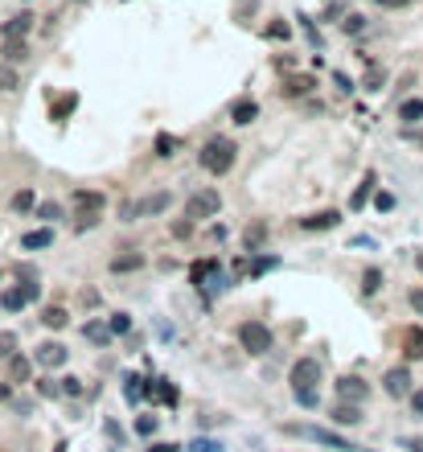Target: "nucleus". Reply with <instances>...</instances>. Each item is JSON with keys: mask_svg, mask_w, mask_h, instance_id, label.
<instances>
[{"mask_svg": "<svg viewBox=\"0 0 423 452\" xmlns=\"http://www.w3.org/2000/svg\"><path fill=\"white\" fill-rule=\"evenodd\" d=\"M238 346H242L247 354L263 358V354H272L276 337H272V329H267L263 321H242V325H238Z\"/></svg>", "mask_w": 423, "mask_h": 452, "instance_id": "7ed1b4c3", "label": "nucleus"}, {"mask_svg": "<svg viewBox=\"0 0 423 452\" xmlns=\"http://www.w3.org/2000/svg\"><path fill=\"white\" fill-rule=\"evenodd\" d=\"M333 87L341 90V95H349V90H354V83H349V74H341V70H333Z\"/></svg>", "mask_w": 423, "mask_h": 452, "instance_id": "3c124183", "label": "nucleus"}, {"mask_svg": "<svg viewBox=\"0 0 423 452\" xmlns=\"http://www.w3.org/2000/svg\"><path fill=\"white\" fill-rule=\"evenodd\" d=\"M189 452H222V444H218V440H197Z\"/></svg>", "mask_w": 423, "mask_h": 452, "instance_id": "864d4df0", "label": "nucleus"}, {"mask_svg": "<svg viewBox=\"0 0 423 452\" xmlns=\"http://www.w3.org/2000/svg\"><path fill=\"white\" fill-rule=\"evenodd\" d=\"M17 354V333H0V358H13Z\"/></svg>", "mask_w": 423, "mask_h": 452, "instance_id": "de8ad7c7", "label": "nucleus"}, {"mask_svg": "<svg viewBox=\"0 0 423 452\" xmlns=\"http://www.w3.org/2000/svg\"><path fill=\"white\" fill-rule=\"evenodd\" d=\"M263 33H267L272 42H288V38H292V25H288V21H272Z\"/></svg>", "mask_w": 423, "mask_h": 452, "instance_id": "f704fd0d", "label": "nucleus"}, {"mask_svg": "<svg viewBox=\"0 0 423 452\" xmlns=\"http://www.w3.org/2000/svg\"><path fill=\"white\" fill-rule=\"evenodd\" d=\"M313 87H317V79H313V74H292V79H283V95H288V99L308 95Z\"/></svg>", "mask_w": 423, "mask_h": 452, "instance_id": "5701e85b", "label": "nucleus"}, {"mask_svg": "<svg viewBox=\"0 0 423 452\" xmlns=\"http://www.w3.org/2000/svg\"><path fill=\"white\" fill-rule=\"evenodd\" d=\"M218 210H222V197H218V189H197V193H189V202H185V218H189V223L214 218Z\"/></svg>", "mask_w": 423, "mask_h": 452, "instance_id": "423d86ee", "label": "nucleus"}, {"mask_svg": "<svg viewBox=\"0 0 423 452\" xmlns=\"http://www.w3.org/2000/svg\"><path fill=\"white\" fill-rule=\"evenodd\" d=\"M156 428H160V419H156V415H140V419H136V432H140V436H152Z\"/></svg>", "mask_w": 423, "mask_h": 452, "instance_id": "a18cd8bd", "label": "nucleus"}, {"mask_svg": "<svg viewBox=\"0 0 423 452\" xmlns=\"http://www.w3.org/2000/svg\"><path fill=\"white\" fill-rule=\"evenodd\" d=\"M317 382H321V362L317 358H300L296 366H292V395L317 391Z\"/></svg>", "mask_w": 423, "mask_h": 452, "instance_id": "6e6552de", "label": "nucleus"}, {"mask_svg": "<svg viewBox=\"0 0 423 452\" xmlns=\"http://www.w3.org/2000/svg\"><path fill=\"white\" fill-rule=\"evenodd\" d=\"M8 395H13V387H8V382H0V403H8Z\"/></svg>", "mask_w": 423, "mask_h": 452, "instance_id": "4d7b16f0", "label": "nucleus"}, {"mask_svg": "<svg viewBox=\"0 0 423 452\" xmlns=\"http://www.w3.org/2000/svg\"><path fill=\"white\" fill-rule=\"evenodd\" d=\"M382 280H386L382 268H366L362 271V296H378L382 292Z\"/></svg>", "mask_w": 423, "mask_h": 452, "instance_id": "bb28decb", "label": "nucleus"}, {"mask_svg": "<svg viewBox=\"0 0 423 452\" xmlns=\"http://www.w3.org/2000/svg\"><path fill=\"white\" fill-rule=\"evenodd\" d=\"M374 210H378V214H390V210H395V193L378 189V193H374Z\"/></svg>", "mask_w": 423, "mask_h": 452, "instance_id": "58836bf2", "label": "nucleus"}, {"mask_svg": "<svg viewBox=\"0 0 423 452\" xmlns=\"http://www.w3.org/2000/svg\"><path fill=\"white\" fill-rule=\"evenodd\" d=\"M235 161H238V144L231 136H210V140L201 144V152H197V165H201L206 173H214V177L231 173Z\"/></svg>", "mask_w": 423, "mask_h": 452, "instance_id": "f257e3e1", "label": "nucleus"}, {"mask_svg": "<svg viewBox=\"0 0 423 452\" xmlns=\"http://www.w3.org/2000/svg\"><path fill=\"white\" fill-rule=\"evenodd\" d=\"M415 268H420V271H423V251H420V255H415Z\"/></svg>", "mask_w": 423, "mask_h": 452, "instance_id": "052dcab7", "label": "nucleus"}, {"mask_svg": "<svg viewBox=\"0 0 423 452\" xmlns=\"http://www.w3.org/2000/svg\"><path fill=\"white\" fill-rule=\"evenodd\" d=\"M329 419H333V428H358L366 415H362V403H333Z\"/></svg>", "mask_w": 423, "mask_h": 452, "instance_id": "ddd939ff", "label": "nucleus"}, {"mask_svg": "<svg viewBox=\"0 0 423 452\" xmlns=\"http://www.w3.org/2000/svg\"><path fill=\"white\" fill-rule=\"evenodd\" d=\"M42 325H46V329H66V325H70V313H66L62 305H49L46 313H42Z\"/></svg>", "mask_w": 423, "mask_h": 452, "instance_id": "cd10ccee", "label": "nucleus"}, {"mask_svg": "<svg viewBox=\"0 0 423 452\" xmlns=\"http://www.w3.org/2000/svg\"><path fill=\"white\" fill-rule=\"evenodd\" d=\"M148 452H177V444H152Z\"/></svg>", "mask_w": 423, "mask_h": 452, "instance_id": "13d9d810", "label": "nucleus"}, {"mask_svg": "<svg viewBox=\"0 0 423 452\" xmlns=\"http://www.w3.org/2000/svg\"><path fill=\"white\" fill-rule=\"evenodd\" d=\"M382 391H386L390 399H411V391H415V374H411V366H407V362L390 366V370L382 374Z\"/></svg>", "mask_w": 423, "mask_h": 452, "instance_id": "39448f33", "label": "nucleus"}, {"mask_svg": "<svg viewBox=\"0 0 423 452\" xmlns=\"http://www.w3.org/2000/svg\"><path fill=\"white\" fill-rule=\"evenodd\" d=\"M193 226H197V223H189V218H177V223L169 226V234H173V239H189V234H193Z\"/></svg>", "mask_w": 423, "mask_h": 452, "instance_id": "37998d69", "label": "nucleus"}, {"mask_svg": "<svg viewBox=\"0 0 423 452\" xmlns=\"http://www.w3.org/2000/svg\"><path fill=\"white\" fill-rule=\"evenodd\" d=\"M148 395H152V378H140V374H128L124 378V399L128 403H140Z\"/></svg>", "mask_w": 423, "mask_h": 452, "instance_id": "dca6fc26", "label": "nucleus"}, {"mask_svg": "<svg viewBox=\"0 0 423 452\" xmlns=\"http://www.w3.org/2000/svg\"><path fill=\"white\" fill-rule=\"evenodd\" d=\"M29 210H38V193L33 189H17L13 193V214H29Z\"/></svg>", "mask_w": 423, "mask_h": 452, "instance_id": "c85d7f7f", "label": "nucleus"}, {"mask_svg": "<svg viewBox=\"0 0 423 452\" xmlns=\"http://www.w3.org/2000/svg\"><path fill=\"white\" fill-rule=\"evenodd\" d=\"M407 140H415V144H420V148H423V136L415 132V128H407Z\"/></svg>", "mask_w": 423, "mask_h": 452, "instance_id": "bf43d9fd", "label": "nucleus"}, {"mask_svg": "<svg viewBox=\"0 0 423 452\" xmlns=\"http://www.w3.org/2000/svg\"><path fill=\"white\" fill-rule=\"evenodd\" d=\"M242 243H247V251L263 247V243H267V223H251L247 226V234H242Z\"/></svg>", "mask_w": 423, "mask_h": 452, "instance_id": "c756f323", "label": "nucleus"}, {"mask_svg": "<svg viewBox=\"0 0 423 452\" xmlns=\"http://www.w3.org/2000/svg\"><path fill=\"white\" fill-rule=\"evenodd\" d=\"M107 325H111V333H128V329H132V316H128V313H115Z\"/></svg>", "mask_w": 423, "mask_h": 452, "instance_id": "09e8293b", "label": "nucleus"}, {"mask_svg": "<svg viewBox=\"0 0 423 452\" xmlns=\"http://www.w3.org/2000/svg\"><path fill=\"white\" fill-rule=\"evenodd\" d=\"M374 185H378V173H374V169H366L362 185H358V189H354V197H349V210H366V202L374 197Z\"/></svg>", "mask_w": 423, "mask_h": 452, "instance_id": "f3484780", "label": "nucleus"}, {"mask_svg": "<svg viewBox=\"0 0 423 452\" xmlns=\"http://www.w3.org/2000/svg\"><path fill=\"white\" fill-rule=\"evenodd\" d=\"M136 218H144V206H140V202H132V197H128V202L119 206V223H136Z\"/></svg>", "mask_w": 423, "mask_h": 452, "instance_id": "72a5a7b5", "label": "nucleus"}, {"mask_svg": "<svg viewBox=\"0 0 423 452\" xmlns=\"http://www.w3.org/2000/svg\"><path fill=\"white\" fill-rule=\"evenodd\" d=\"M403 449H407V452H423V436H411V440H403Z\"/></svg>", "mask_w": 423, "mask_h": 452, "instance_id": "6e6d98bb", "label": "nucleus"}, {"mask_svg": "<svg viewBox=\"0 0 423 452\" xmlns=\"http://www.w3.org/2000/svg\"><path fill=\"white\" fill-rule=\"evenodd\" d=\"M152 148H156V156H165V161H169V156H177V148H181V140H177V136H169V132H160V136H156V144H152Z\"/></svg>", "mask_w": 423, "mask_h": 452, "instance_id": "7c9ffc66", "label": "nucleus"}, {"mask_svg": "<svg viewBox=\"0 0 423 452\" xmlns=\"http://www.w3.org/2000/svg\"><path fill=\"white\" fill-rule=\"evenodd\" d=\"M4 58L8 62H25V42H4Z\"/></svg>", "mask_w": 423, "mask_h": 452, "instance_id": "c03bdc74", "label": "nucleus"}, {"mask_svg": "<svg viewBox=\"0 0 423 452\" xmlns=\"http://www.w3.org/2000/svg\"><path fill=\"white\" fill-rule=\"evenodd\" d=\"M8 378H13V382H25V378H29V358L13 354V358H8Z\"/></svg>", "mask_w": 423, "mask_h": 452, "instance_id": "2f4dec72", "label": "nucleus"}, {"mask_svg": "<svg viewBox=\"0 0 423 452\" xmlns=\"http://www.w3.org/2000/svg\"><path fill=\"white\" fill-rule=\"evenodd\" d=\"M33 387H38V395H46V399H58V395H62V387H58V378H38Z\"/></svg>", "mask_w": 423, "mask_h": 452, "instance_id": "e433bc0d", "label": "nucleus"}, {"mask_svg": "<svg viewBox=\"0 0 423 452\" xmlns=\"http://www.w3.org/2000/svg\"><path fill=\"white\" fill-rule=\"evenodd\" d=\"M407 407H411V419H423V387H415V391H411Z\"/></svg>", "mask_w": 423, "mask_h": 452, "instance_id": "49530a36", "label": "nucleus"}, {"mask_svg": "<svg viewBox=\"0 0 423 452\" xmlns=\"http://www.w3.org/2000/svg\"><path fill=\"white\" fill-rule=\"evenodd\" d=\"M21 83H17V70H8L4 62H0V90H17Z\"/></svg>", "mask_w": 423, "mask_h": 452, "instance_id": "79ce46f5", "label": "nucleus"}, {"mask_svg": "<svg viewBox=\"0 0 423 452\" xmlns=\"http://www.w3.org/2000/svg\"><path fill=\"white\" fill-rule=\"evenodd\" d=\"M103 432H107V436H111V444H124V432H119V428H115V423H111V419H103Z\"/></svg>", "mask_w": 423, "mask_h": 452, "instance_id": "603ef678", "label": "nucleus"}, {"mask_svg": "<svg viewBox=\"0 0 423 452\" xmlns=\"http://www.w3.org/2000/svg\"><path fill=\"white\" fill-rule=\"evenodd\" d=\"M283 432H288V436H304V440H317V444H325V449H333V452H366V449H358L354 440L337 436V432H329V428H313V423H283Z\"/></svg>", "mask_w": 423, "mask_h": 452, "instance_id": "f03ea898", "label": "nucleus"}, {"mask_svg": "<svg viewBox=\"0 0 423 452\" xmlns=\"http://www.w3.org/2000/svg\"><path fill=\"white\" fill-rule=\"evenodd\" d=\"M399 124H403V128H420L423 124V99L420 95H411V99L399 103Z\"/></svg>", "mask_w": 423, "mask_h": 452, "instance_id": "2eb2a0df", "label": "nucleus"}, {"mask_svg": "<svg viewBox=\"0 0 423 452\" xmlns=\"http://www.w3.org/2000/svg\"><path fill=\"white\" fill-rule=\"evenodd\" d=\"M42 296V284L38 280H21V284H13V288H4V313H21L25 305H33Z\"/></svg>", "mask_w": 423, "mask_h": 452, "instance_id": "0eeeda50", "label": "nucleus"}, {"mask_svg": "<svg viewBox=\"0 0 423 452\" xmlns=\"http://www.w3.org/2000/svg\"><path fill=\"white\" fill-rule=\"evenodd\" d=\"M218 271V259H197V264H189V284L201 292L206 284H210V275Z\"/></svg>", "mask_w": 423, "mask_h": 452, "instance_id": "6ab92c4d", "label": "nucleus"}, {"mask_svg": "<svg viewBox=\"0 0 423 452\" xmlns=\"http://www.w3.org/2000/svg\"><path fill=\"white\" fill-rule=\"evenodd\" d=\"M370 399V382L358 374H341L337 378V403H366Z\"/></svg>", "mask_w": 423, "mask_h": 452, "instance_id": "1a4fd4ad", "label": "nucleus"}, {"mask_svg": "<svg viewBox=\"0 0 423 452\" xmlns=\"http://www.w3.org/2000/svg\"><path fill=\"white\" fill-rule=\"evenodd\" d=\"M83 333H87V341H91V346H99V350H107V346H111V337H115V333H111V325H103V321H87V325H83Z\"/></svg>", "mask_w": 423, "mask_h": 452, "instance_id": "412c9836", "label": "nucleus"}, {"mask_svg": "<svg viewBox=\"0 0 423 452\" xmlns=\"http://www.w3.org/2000/svg\"><path fill=\"white\" fill-rule=\"evenodd\" d=\"M53 452H66V444H53Z\"/></svg>", "mask_w": 423, "mask_h": 452, "instance_id": "680f3d73", "label": "nucleus"}, {"mask_svg": "<svg viewBox=\"0 0 423 452\" xmlns=\"http://www.w3.org/2000/svg\"><path fill=\"white\" fill-rule=\"evenodd\" d=\"M74 107H78V95H74V90H70V95H58V99H53V107H49V120H58V124H62Z\"/></svg>", "mask_w": 423, "mask_h": 452, "instance_id": "393cba45", "label": "nucleus"}, {"mask_svg": "<svg viewBox=\"0 0 423 452\" xmlns=\"http://www.w3.org/2000/svg\"><path fill=\"white\" fill-rule=\"evenodd\" d=\"M70 206H74V214H78V226L87 230V226H94V218L103 214L107 193H103V189H74V193H70Z\"/></svg>", "mask_w": 423, "mask_h": 452, "instance_id": "20e7f679", "label": "nucleus"}, {"mask_svg": "<svg viewBox=\"0 0 423 452\" xmlns=\"http://www.w3.org/2000/svg\"><path fill=\"white\" fill-rule=\"evenodd\" d=\"M337 223H341L337 210H317V214H308V218H296V230H313V234H321V230H333Z\"/></svg>", "mask_w": 423, "mask_h": 452, "instance_id": "f8f14e48", "label": "nucleus"}, {"mask_svg": "<svg viewBox=\"0 0 423 452\" xmlns=\"http://www.w3.org/2000/svg\"><path fill=\"white\" fill-rule=\"evenodd\" d=\"M366 90H382L386 87V70H378V66H370V74H366V83H362Z\"/></svg>", "mask_w": 423, "mask_h": 452, "instance_id": "4c0bfd02", "label": "nucleus"}, {"mask_svg": "<svg viewBox=\"0 0 423 452\" xmlns=\"http://www.w3.org/2000/svg\"><path fill=\"white\" fill-rule=\"evenodd\" d=\"M144 268V255L136 247H119V255H111V271L124 275V271H140Z\"/></svg>", "mask_w": 423, "mask_h": 452, "instance_id": "4468645a", "label": "nucleus"}, {"mask_svg": "<svg viewBox=\"0 0 423 452\" xmlns=\"http://www.w3.org/2000/svg\"><path fill=\"white\" fill-rule=\"evenodd\" d=\"M33 362H38V366H46V370H58V366H66V362H70V350H66L62 341H42V346L33 350Z\"/></svg>", "mask_w": 423, "mask_h": 452, "instance_id": "9b49d317", "label": "nucleus"}, {"mask_svg": "<svg viewBox=\"0 0 423 452\" xmlns=\"http://www.w3.org/2000/svg\"><path fill=\"white\" fill-rule=\"evenodd\" d=\"M144 214H165L169 206H173V193L169 189H156V193H148V197H140Z\"/></svg>", "mask_w": 423, "mask_h": 452, "instance_id": "4be33fe9", "label": "nucleus"}, {"mask_svg": "<svg viewBox=\"0 0 423 452\" xmlns=\"http://www.w3.org/2000/svg\"><path fill=\"white\" fill-rule=\"evenodd\" d=\"M374 4H382V8H407V4H415V0H374Z\"/></svg>", "mask_w": 423, "mask_h": 452, "instance_id": "5fc2aeb1", "label": "nucleus"}, {"mask_svg": "<svg viewBox=\"0 0 423 452\" xmlns=\"http://www.w3.org/2000/svg\"><path fill=\"white\" fill-rule=\"evenodd\" d=\"M38 218H42V223H58V218H62V206H53V202H42V206H38Z\"/></svg>", "mask_w": 423, "mask_h": 452, "instance_id": "ea45409f", "label": "nucleus"}, {"mask_svg": "<svg viewBox=\"0 0 423 452\" xmlns=\"http://www.w3.org/2000/svg\"><path fill=\"white\" fill-rule=\"evenodd\" d=\"M231 120H235L238 128L255 124V120H259V103H255V99H238V103H231Z\"/></svg>", "mask_w": 423, "mask_h": 452, "instance_id": "a211bd4d", "label": "nucleus"}, {"mask_svg": "<svg viewBox=\"0 0 423 452\" xmlns=\"http://www.w3.org/2000/svg\"><path fill=\"white\" fill-rule=\"evenodd\" d=\"M272 268H280L276 255H255V259H251V275H263V271H272Z\"/></svg>", "mask_w": 423, "mask_h": 452, "instance_id": "c9c22d12", "label": "nucleus"}, {"mask_svg": "<svg viewBox=\"0 0 423 452\" xmlns=\"http://www.w3.org/2000/svg\"><path fill=\"white\" fill-rule=\"evenodd\" d=\"M399 350H403V362H423V325H407L399 333Z\"/></svg>", "mask_w": 423, "mask_h": 452, "instance_id": "9d476101", "label": "nucleus"}, {"mask_svg": "<svg viewBox=\"0 0 423 452\" xmlns=\"http://www.w3.org/2000/svg\"><path fill=\"white\" fill-rule=\"evenodd\" d=\"M29 25H33V17H13L8 25H4V42H25V33H29Z\"/></svg>", "mask_w": 423, "mask_h": 452, "instance_id": "b1692460", "label": "nucleus"}, {"mask_svg": "<svg viewBox=\"0 0 423 452\" xmlns=\"http://www.w3.org/2000/svg\"><path fill=\"white\" fill-rule=\"evenodd\" d=\"M58 387H62V395H70V399H78V395H83V382H78L74 374H70V378H58Z\"/></svg>", "mask_w": 423, "mask_h": 452, "instance_id": "a19ab883", "label": "nucleus"}, {"mask_svg": "<svg viewBox=\"0 0 423 452\" xmlns=\"http://www.w3.org/2000/svg\"><path fill=\"white\" fill-rule=\"evenodd\" d=\"M407 305L415 309V316H423V284H420V288H411V292H407Z\"/></svg>", "mask_w": 423, "mask_h": 452, "instance_id": "8fccbe9b", "label": "nucleus"}, {"mask_svg": "<svg viewBox=\"0 0 423 452\" xmlns=\"http://www.w3.org/2000/svg\"><path fill=\"white\" fill-rule=\"evenodd\" d=\"M49 243H53V230H29L21 239V251H46Z\"/></svg>", "mask_w": 423, "mask_h": 452, "instance_id": "a878e982", "label": "nucleus"}, {"mask_svg": "<svg viewBox=\"0 0 423 452\" xmlns=\"http://www.w3.org/2000/svg\"><path fill=\"white\" fill-rule=\"evenodd\" d=\"M341 29H345L349 38H362V33H366V17H362V13H349V17L341 21Z\"/></svg>", "mask_w": 423, "mask_h": 452, "instance_id": "473e14b6", "label": "nucleus"}, {"mask_svg": "<svg viewBox=\"0 0 423 452\" xmlns=\"http://www.w3.org/2000/svg\"><path fill=\"white\" fill-rule=\"evenodd\" d=\"M152 399H160L165 407H177L181 403V391H177V382H169V378H152Z\"/></svg>", "mask_w": 423, "mask_h": 452, "instance_id": "aec40b11", "label": "nucleus"}]
</instances>
